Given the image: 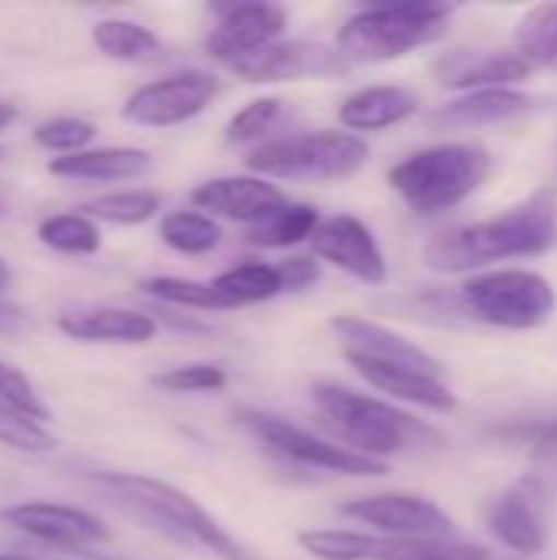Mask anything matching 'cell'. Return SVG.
I'll return each instance as SVG.
<instances>
[{"label": "cell", "instance_id": "cell-1", "mask_svg": "<svg viewBox=\"0 0 557 560\" xmlns=\"http://www.w3.org/2000/svg\"><path fill=\"white\" fill-rule=\"evenodd\" d=\"M89 482L115 505L121 515L135 518L141 528L174 541L181 548L207 551L220 560H259L246 545H240L200 502L171 482L138 476V472H89Z\"/></svg>", "mask_w": 557, "mask_h": 560}, {"label": "cell", "instance_id": "cell-2", "mask_svg": "<svg viewBox=\"0 0 557 560\" xmlns=\"http://www.w3.org/2000/svg\"><path fill=\"white\" fill-rule=\"evenodd\" d=\"M557 243V203L555 197L532 194L529 200L509 207L506 213L479 223H466L456 230L437 233L423 246V262L433 272H473L502 259H529L545 256Z\"/></svg>", "mask_w": 557, "mask_h": 560}, {"label": "cell", "instance_id": "cell-3", "mask_svg": "<svg viewBox=\"0 0 557 560\" xmlns=\"http://www.w3.org/2000/svg\"><path fill=\"white\" fill-rule=\"evenodd\" d=\"M312 400H315L318 413L325 417V423L341 440V446H348L351 453L368 456L374 463H384V466L391 456H404V453L433 446L440 440L427 423H420L407 410H401L381 397L332 384V381L315 384Z\"/></svg>", "mask_w": 557, "mask_h": 560}, {"label": "cell", "instance_id": "cell-4", "mask_svg": "<svg viewBox=\"0 0 557 560\" xmlns=\"http://www.w3.org/2000/svg\"><path fill=\"white\" fill-rule=\"evenodd\" d=\"M489 171H492V158L486 148L453 141V144H433L407 154L391 167L387 180L414 213L433 217L473 197L489 177Z\"/></svg>", "mask_w": 557, "mask_h": 560}, {"label": "cell", "instance_id": "cell-5", "mask_svg": "<svg viewBox=\"0 0 557 560\" xmlns=\"http://www.w3.org/2000/svg\"><path fill=\"white\" fill-rule=\"evenodd\" d=\"M453 13V3H374L341 23L335 49L348 66L391 62L437 43L446 33Z\"/></svg>", "mask_w": 557, "mask_h": 560}, {"label": "cell", "instance_id": "cell-6", "mask_svg": "<svg viewBox=\"0 0 557 560\" xmlns=\"http://www.w3.org/2000/svg\"><path fill=\"white\" fill-rule=\"evenodd\" d=\"M368 141L351 131L322 128L286 135L250 151L246 167L263 180H348L368 164Z\"/></svg>", "mask_w": 557, "mask_h": 560}, {"label": "cell", "instance_id": "cell-7", "mask_svg": "<svg viewBox=\"0 0 557 560\" xmlns=\"http://www.w3.org/2000/svg\"><path fill=\"white\" fill-rule=\"evenodd\" d=\"M463 308L486 325L509 331L542 328L555 315V285L532 269H492L460 289Z\"/></svg>", "mask_w": 557, "mask_h": 560}, {"label": "cell", "instance_id": "cell-8", "mask_svg": "<svg viewBox=\"0 0 557 560\" xmlns=\"http://www.w3.org/2000/svg\"><path fill=\"white\" fill-rule=\"evenodd\" d=\"M299 545L318 560H489V551L473 541H430V538H391L368 532L315 528L302 532Z\"/></svg>", "mask_w": 557, "mask_h": 560}, {"label": "cell", "instance_id": "cell-9", "mask_svg": "<svg viewBox=\"0 0 557 560\" xmlns=\"http://www.w3.org/2000/svg\"><path fill=\"white\" fill-rule=\"evenodd\" d=\"M240 423L279 459L286 463H295V466H305V469H318V472H332V476H384L387 466L384 463H374L368 456H358L351 453L348 446L341 443H332V440H322L282 417H272V413H256V410H246L240 413Z\"/></svg>", "mask_w": 557, "mask_h": 560}, {"label": "cell", "instance_id": "cell-10", "mask_svg": "<svg viewBox=\"0 0 557 560\" xmlns=\"http://www.w3.org/2000/svg\"><path fill=\"white\" fill-rule=\"evenodd\" d=\"M220 92L217 75L204 69H187L141 85L121 108V118L141 128H171L197 118Z\"/></svg>", "mask_w": 557, "mask_h": 560}, {"label": "cell", "instance_id": "cell-11", "mask_svg": "<svg viewBox=\"0 0 557 560\" xmlns=\"http://www.w3.org/2000/svg\"><path fill=\"white\" fill-rule=\"evenodd\" d=\"M338 512L358 525L374 528V535L430 538V541L456 538V522L437 502H430L423 495H407V492L364 495V499L345 502Z\"/></svg>", "mask_w": 557, "mask_h": 560}, {"label": "cell", "instance_id": "cell-12", "mask_svg": "<svg viewBox=\"0 0 557 560\" xmlns=\"http://www.w3.org/2000/svg\"><path fill=\"white\" fill-rule=\"evenodd\" d=\"M312 249L322 262L348 272L351 279L364 285H384L387 282V256L378 246V236L371 226L351 213H335L318 220L312 233Z\"/></svg>", "mask_w": 557, "mask_h": 560}, {"label": "cell", "instance_id": "cell-13", "mask_svg": "<svg viewBox=\"0 0 557 560\" xmlns=\"http://www.w3.org/2000/svg\"><path fill=\"white\" fill-rule=\"evenodd\" d=\"M0 518L20 535L59 548V551H85L92 545L108 541V525L85 509L56 505V502H20L0 509Z\"/></svg>", "mask_w": 557, "mask_h": 560}, {"label": "cell", "instance_id": "cell-14", "mask_svg": "<svg viewBox=\"0 0 557 560\" xmlns=\"http://www.w3.org/2000/svg\"><path fill=\"white\" fill-rule=\"evenodd\" d=\"M240 79L246 82H302V79H335L348 72V62L338 56V49L309 43V39H292V43H272L240 62L230 66Z\"/></svg>", "mask_w": 557, "mask_h": 560}, {"label": "cell", "instance_id": "cell-15", "mask_svg": "<svg viewBox=\"0 0 557 560\" xmlns=\"http://www.w3.org/2000/svg\"><path fill=\"white\" fill-rule=\"evenodd\" d=\"M289 13L279 3H236L220 13V23L207 36V49L213 59L233 66L272 43L286 33Z\"/></svg>", "mask_w": 557, "mask_h": 560}, {"label": "cell", "instance_id": "cell-16", "mask_svg": "<svg viewBox=\"0 0 557 560\" xmlns=\"http://www.w3.org/2000/svg\"><path fill=\"white\" fill-rule=\"evenodd\" d=\"M328 328L341 341L345 358H368V361H381V364H404V368L443 374V364L433 354H427L420 345L397 335L394 328H384V325L358 318V315H335L328 322Z\"/></svg>", "mask_w": 557, "mask_h": 560}, {"label": "cell", "instance_id": "cell-17", "mask_svg": "<svg viewBox=\"0 0 557 560\" xmlns=\"http://www.w3.org/2000/svg\"><path fill=\"white\" fill-rule=\"evenodd\" d=\"M348 364L364 377L378 394L430 410V413H453L456 410V394L443 381V374H430L420 368H404V364H381L368 358H348Z\"/></svg>", "mask_w": 557, "mask_h": 560}, {"label": "cell", "instance_id": "cell-18", "mask_svg": "<svg viewBox=\"0 0 557 560\" xmlns=\"http://www.w3.org/2000/svg\"><path fill=\"white\" fill-rule=\"evenodd\" d=\"M190 200L207 217H223V220H236V223L250 226L253 220H259L266 210L279 207L289 197L276 184H269L256 174H233V177L204 180L200 187H194Z\"/></svg>", "mask_w": 557, "mask_h": 560}, {"label": "cell", "instance_id": "cell-19", "mask_svg": "<svg viewBox=\"0 0 557 560\" xmlns=\"http://www.w3.org/2000/svg\"><path fill=\"white\" fill-rule=\"evenodd\" d=\"M489 532L496 535L499 545H506L515 555L535 558L545 551L548 528H545L542 495L529 479L496 499V505L489 512Z\"/></svg>", "mask_w": 557, "mask_h": 560}, {"label": "cell", "instance_id": "cell-20", "mask_svg": "<svg viewBox=\"0 0 557 560\" xmlns=\"http://www.w3.org/2000/svg\"><path fill=\"white\" fill-rule=\"evenodd\" d=\"M56 328L85 345H148L158 335V322L151 315L115 305L69 308L56 318Z\"/></svg>", "mask_w": 557, "mask_h": 560}, {"label": "cell", "instance_id": "cell-21", "mask_svg": "<svg viewBox=\"0 0 557 560\" xmlns=\"http://www.w3.org/2000/svg\"><path fill=\"white\" fill-rule=\"evenodd\" d=\"M532 108H535V98L522 89H476V92H463L460 98L430 112V125L446 128V131L486 128V125L519 118Z\"/></svg>", "mask_w": 557, "mask_h": 560}, {"label": "cell", "instance_id": "cell-22", "mask_svg": "<svg viewBox=\"0 0 557 560\" xmlns=\"http://www.w3.org/2000/svg\"><path fill=\"white\" fill-rule=\"evenodd\" d=\"M440 82L450 89H512L532 75V66L519 52H450L440 66Z\"/></svg>", "mask_w": 557, "mask_h": 560}, {"label": "cell", "instance_id": "cell-23", "mask_svg": "<svg viewBox=\"0 0 557 560\" xmlns=\"http://www.w3.org/2000/svg\"><path fill=\"white\" fill-rule=\"evenodd\" d=\"M417 112V95L404 85H368L348 95L338 108V121L358 131H384L407 121Z\"/></svg>", "mask_w": 557, "mask_h": 560}, {"label": "cell", "instance_id": "cell-24", "mask_svg": "<svg viewBox=\"0 0 557 560\" xmlns=\"http://www.w3.org/2000/svg\"><path fill=\"white\" fill-rule=\"evenodd\" d=\"M151 167V154L144 148H85L66 158L49 161V174L66 180H135Z\"/></svg>", "mask_w": 557, "mask_h": 560}, {"label": "cell", "instance_id": "cell-25", "mask_svg": "<svg viewBox=\"0 0 557 560\" xmlns=\"http://www.w3.org/2000/svg\"><path fill=\"white\" fill-rule=\"evenodd\" d=\"M318 220L322 217L312 203L282 200L279 207L266 210L259 220L246 226V243L259 249H289L302 240H312Z\"/></svg>", "mask_w": 557, "mask_h": 560}, {"label": "cell", "instance_id": "cell-26", "mask_svg": "<svg viewBox=\"0 0 557 560\" xmlns=\"http://www.w3.org/2000/svg\"><path fill=\"white\" fill-rule=\"evenodd\" d=\"M210 285L230 302V308L259 305V302H269V299H276V295L286 292L282 289V276H279V266L259 262V259L236 262V266L223 269Z\"/></svg>", "mask_w": 557, "mask_h": 560}, {"label": "cell", "instance_id": "cell-27", "mask_svg": "<svg viewBox=\"0 0 557 560\" xmlns=\"http://www.w3.org/2000/svg\"><path fill=\"white\" fill-rule=\"evenodd\" d=\"M92 43L102 56L118 62H148L161 52V39L135 20H98Z\"/></svg>", "mask_w": 557, "mask_h": 560}, {"label": "cell", "instance_id": "cell-28", "mask_svg": "<svg viewBox=\"0 0 557 560\" xmlns=\"http://www.w3.org/2000/svg\"><path fill=\"white\" fill-rule=\"evenodd\" d=\"M515 52L535 69L557 72V3L532 7L515 26Z\"/></svg>", "mask_w": 557, "mask_h": 560}, {"label": "cell", "instance_id": "cell-29", "mask_svg": "<svg viewBox=\"0 0 557 560\" xmlns=\"http://www.w3.org/2000/svg\"><path fill=\"white\" fill-rule=\"evenodd\" d=\"M161 240L184 256H204L220 246L223 230L200 210H174L161 220Z\"/></svg>", "mask_w": 557, "mask_h": 560}, {"label": "cell", "instance_id": "cell-30", "mask_svg": "<svg viewBox=\"0 0 557 560\" xmlns=\"http://www.w3.org/2000/svg\"><path fill=\"white\" fill-rule=\"evenodd\" d=\"M36 236L46 249L62 253V256H92L102 246L98 226L82 213H53L39 220Z\"/></svg>", "mask_w": 557, "mask_h": 560}, {"label": "cell", "instance_id": "cell-31", "mask_svg": "<svg viewBox=\"0 0 557 560\" xmlns=\"http://www.w3.org/2000/svg\"><path fill=\"white\" fill-rule=\"evenodd\" d=\"M158 210H161V197L154 190H118V194H105L79 207V213L89 217L92 223L105 220L118 226H138L151 220Z\"/></svg>", "mask_w": 557, "mask_h": 560}, {"label": "cell", "instance_id": "cell-32", "mask_svg": "<svg viewBox=\"0 0 557 560\" xmlns=\"http://www.w3.org/2000/svg\"><path fill=\"white\" fill-rule=\"evenodd\" d=\"M141 292L177 308H194V312H227L230 302L210 285L197 279H181V276H154L141 282Z\"/></svg>", "mask_w": 557, "mask_h": 560}, {"label": "cell", "instance_id": "cell-33", "mask_svg": "<svg viewBox=\"0 0 557 560\" xmlns=\"http://www.w3.org/2000/svg\"><path fill=\"white\" fill-rule=\"evenodd\" d=\"M151 384L167 394H213L227 387V371L210 361H194V364H181L164 374H154Z\"/></svg>", "mask_w": 557, "mask_h": 560}, {"label": "cell", "instance_id": "cell-34", "mask_svg": "<svg viewBox=\"0 0 557 560\" xmlns=\"http://www.w3.org/2000/svg\"><path fill=\"white\" fill-rule=\"evenodd\" d=\"M0 446L16 450V453H30V456H46L56 450V440L43 423L30 420L26 413L0 407Z\"/></svg>", "mask_w": 557, "mask_h": 560}, {"label": "cell", "instance_id": "cell-35", "mask_svg": "<svg viewBox=\"0 0 557 560\" xmlns=\"http://www.w3.org/2000/svg\"><path fill=\"white\" fill-rule=\"evenodd\" d=\"M95 138V125L85 121V118H49V121H39L33 128V141L46 151H53L56 158H66V154H76V151H85V144Z\"/></svg>", "mask_w": 557, "mask_h": 560}, {"label": "cell", "instance_id": "cell-36", "mask_svg": "<svg viewBox=\"0 0 557 560\" xmlns=\"http://www.w3.org/2000/svg\"><path fill=\"white\" fill-rule=\"evenodd\" d=\"M282 98H253L250 105H243L230 125H227V141L230 144H250V141H259L272 131V125L279 121L282 115Z\"/></svg>", "mask_w": 557, "mask_h": 560}, {"label": "cell", "instance_id": "cell-37", "mask_svg": "<svg viewBox=\"0 0 557 560\" xmlns=\"http://www.w3.org/2000/svg\"><path fill=\"white\" fill-rule=\"evenodd\" d=\"M0 407H10L16 413H26L30 420L36 423H46L49 420V410L43 407V400L36 397L33 384L10 364L0 361Z\"/></svg>", "mask_w": 557, "mask_h": 560}, {"label": "cell", "instance_id": "cell-38", "mask_svg": "<svg viewBox=\"0 0 557 560\" xmlns=\"http://www.w3.org/2000/svg\"><path fill=\"white\" fill-rule=\"evenodd\" d=\"M279 276H282V289L286 292H302V289L318 282L322 266L315 259H309V256H292V259L279 262Z\"/></svg>", "mask_w": 557, "mask_h": 560}, {"label": "cell", "instance_id": "cell-39", "mask_svg": "<svg viewBox=\"0 0 557 560\" xmlns=\"http://www.w3.org/2000/svg\"><path fill=\"white\" fill-rule=\"evenodd\" d=\"M557 459V420H552L535 440H532V463H555Z\"/></svg>", "mask_w": 557, "mask_h": 560}, {"label": "cell", "instance_id": "cell-40", "mask_svg": "<svg viewBox=\"0 0 557 560\" xmlns=\"http://www.w3.org/2000/svg\"><path fill=\"white\" fill-rule=\"evenodd\" d=\"M23 312L13 305V302H7L3 295H0V335H16L20 328H23Z\"/></svg>", "mask_w": 557, "mask_h": 560}, {"label": "cell", "instance_id": "cell-41", "mask_svg": "<svg viewBox=\"0 0 557 560\" xmlns=\"http://www.w3.org/2000/svg\"><path fill=\"white\" fill-rule=\"evenodd\" d=\"M13 118H16V108H13L10 102H0V131H3L7 125H13Z\"/></svg>", "mask_w": 557, "mask_h": 560}, {"label": "cell", "instance_id": "cell-42", "mask_svg": "<svg viewBox=\"0 0 557 560\" xmlns=\"http://www.w3.org/2000/svg\"><path fill=\"white\" fill-rule=\"evenodd\" d=\"M10 282H13V272H10V266H7V262L0 259V295H3L7 289H10Z\"/></svg>", "mask_w": 557, "mask_h": 560}, {"label": "cell", "instance_id": "cell-43", "mask_svg": "<svg viewBox=\"0 0 557 560\" xmlns=\"http://www.w3.org/2000/svg\"><path fill=\"white\" fill-rule=\"evenodd\" d=\"M0 560H36V558H30V555H0Z\"/></svg>", "mask_w": 557, "mask_h": 560}, {"label": "cell", "instance_id": "cell-44", "mask_svg": "<svg viewBox=\"0 0 557 560\" xmlns=\"http://www.w3.org/2000/svg\"><path fill=\"white\" fill-rule=\"evenodd\" d=\"M3 158H7V151H3V148H0V161H3Z\"/></svg>", "mask_w": 557, "mask_h": 560}]
</instances>
